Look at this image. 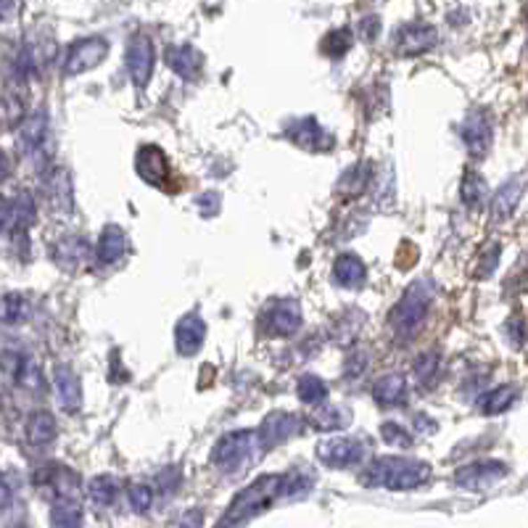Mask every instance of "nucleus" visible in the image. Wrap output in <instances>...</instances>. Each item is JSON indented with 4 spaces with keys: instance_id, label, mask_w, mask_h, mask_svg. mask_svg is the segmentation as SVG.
<instances>
[{
    "instance_id": "nucleus-31",
    "label": "nucleus",
    "mask_w": 528,
    "mask_h": 528,
    "mask_svg": "<svg viewBox=\"0 0 528 528\" xmlns=\"http://www.w3.org/2000/svg\"><path fill=\"white\" fill-rule=\"evenodd\" d=\"M24 119V95L16 93V85H11V90L0 98V122L5 127H13Z\"/></svg>"
},
{
    "instance_id": "nucleus-18",
    "label": "nucleus",
    "mask_w": 528,
    "mask_h": 528,
    "mask_svg": "<svg viewBox=\"0 0 528 528\" xmlns=\"http://www.w3.org/2000/svg\"><path fill=\"white\" fill-rule=\"evenodd\" d=\"M167 64L175 75H180L183 79H199L201 67H204V56L193 45H169L167 48Z\"/></svg>"
},
{
    "instance_id": "nucleus-32",
    "label": "nucleus",
    "mask_w": 528,
    "mask_h": 528,
    "mask_svg": "<svg viewBox=\"0 0 528 528\" xmlns=\"http://www.w3.org/2000/svg\"><path fill=\"white\" fill-rule=\"evenodd\" d=\"M117 491H119V486H117V481H114L111 475H95V478L87 483V494H90V500H93L98 508L114 505Z\"/></svg>"
},
{
    "instance_id": "nucleus-11",
    "label": "nucleus",
    "mask_w": 528,
    "mask_h": 528,
    "mask_svg": "<svg viewBox=\"0 0 528 528\" xmlns=\"http://www.w3.org/2000/svg\"><path fill=\"white\" fill-rule=\"evenodd\" d=\"M459 135H462V143L465 149L470 151V156L475 158H483L489 146H491V122L483 111H470L459 127Z\"/></svg>"
},
{
    "instance_id": "nucleus-30",
    "label": "nucleus",
    "mask_w": 528,
    "mask_h": 528,
    "mask_svg": "<svg viewBox=\"0 0 528 528\" xmlns=\"http://www.w3.org/2000/svg\"><path fill=\"white\" fill-rule=\"evenodd\" d=\"M312 483H314L312 473H306L304 467H294V470L286 473L283 481H280V497H288V500L306 497L309 489H312Z\"/></svg>"
},
{
    "instance_id": "nucleus-45",
    "label": "nucleus",
    "mask_w": 528,
    "mask_h": 528,
    "mask_svg": "<svg viewBox=\"0 0 528 528\" xmlns=\"http://www.w3.org/2000/svg\"><path fill=\"white\" fill-rule=\"evenodd\" d=\"M11 502H13V491H11L5 475L0 473V513H5V510L11 508Z\"/></svg>"
},
{
    "instance_id": "nucleus-3",
    "label": "nucleus",
    "mask_w": 528,
    "mask_h": 528,
    "mask_svg": "<svg viewBox=\"0 0 528 528\" xmlns=\"http://www.w3.org/2000/svg\"><path fill=\"white\" fill-rule=\"evenodd\" d=\"M280 481L283 475H262L254 483H248L240 494H235L220 526H240L248 524L254 516L264 513L280 497Z\"/></svg>"
},
{
    "instance_id": "nucleus-43",
    "label": "nucleus",
    "mask_w": 528,
    "mask_h": 528,
    "mask_svg": "<svg viewBox=\"0 0 528 528\" xmlns=\"http://www.w3.org/2000/svg\"><path fill=\"white\" fill-rule=\"evenodd\" d=\"M368 370V354L365 352H354L349 360H346V376L357 378Z\"/></svg>"
},
{
    "instance_id": "nucleus-46",
    "label": "nucleus",
    "mask_w": 528,
    "mask_h": 528,
    "mask_svg": "<svg viewBox=\"0 0 528 528\" xmlns=\"http://www.w3.org/2000/svg\"><path fill=\"white\" fill-rule=\"evenodd\" d=\"M199 207L204 209V215H215V209L220 207V196L207 193V196H201V199H199Z\"/></svg>"
},
{
    "instance_id": "nucleus-29",
    "label": "nucleus",
    "mask_w": 528,
    "mask_h": 528,
    "mask_svg": "<svg viewBox=\"0 0 528 528\" xmlns=\"http://www.w3.org/2000/svg\"><path fill=\"white\" fill-rule=\"evenodd\" d=\"M516 399H518V391L513 386H500V388L483 394L478 399V407H481L483 415H500V412L510 410L516 404Z\"/></svg>"
},
{
    "instance_id": "nucleus-33",
    "label": "nucleus",
    "mask_w": 528,
    "mask_h": 528,
    "mask_svg": "<svg viewBox=\"0 0 528 528\" xmlns=\"http://www.w3.org/2000/svg\"><path fill=\"white\" fill-rule=\"evenodd\" d=\"M53 526H79L82 524V510L72 497H56L53 510H51Z\"/></svg>"
},
{
    "instance_id": "nucleus-15",
    "label": "nucleus",
    "mask_w": 528,
    "mask_h": 528,
    "mask_svg": "<svg viewBox=\"0 0 528 528\" xmlns=\"http://www.w3.org/2000/svg\"><path fill=\"white\" fill-rule=\"evenodd\" d=\"M135 169L138 175L153 185V188H167V180H169V161L161 149L156 146H143L138 151V158H135Z\"/></svg>"
},
{
    "instance_id": "nucleus-34",
    "label": "nucleus",
    "mask_w": 528,
    "mask_h": 528,
    "mask_svg": "<svg viewBox=\"0 0 528 528\" xmlns=\"http://www.w3.org/2000/svg\"><path fill=\"white\" fill-rule=\"evenodd\" d=\"M296 394H299V399H302L304 404L317 407V404H322V402L328 399V386H325V380H322V378L304 376L299 378Z\"/></svg>"
},
{
    "instance_id": "nucleus-20",
    "label": "nucleus",
    "mask_w": 528,
    "mask_h": 528,
    "mask_svg": "<svg viewBox=\"0 0 528 528\" xmlns=\"http://www.w3.org/2000/svg\"><path fill=\"white\" fill-rule=\"evenodd\" d=\"M53 256H56V262H59V267H64V270H77L79 264H85L87 262V256H90V243L82 238V235H64V238H59V243L53 246Z\"/></svg>"
},
{
    "instance_id": "nucleus-35",
    "label": "nucleus",
    "mask_w": 528,
    "mask_h": 528,
    "mask_svg": "<svg viewBox=\"0 0 528 528\" xmlns=\"http://www.w3.org/2000/svg\"><path fill=\"white\" fill-rule=\"evenodd\" d=\"M320 48H322V53H325L328 59H341V56H346L349 48H352V32H349V29H330V32L322 37Z\"/></svg>"
},
{
    "instance_id": "nucleus-9",
    "label": "nucleus",
    "mask_w": 528,
    "mask_h": 528,
    "mask_svg": "<svg viewBox=\"0 0 528 528\" xmlns=\"http://www.w3.org/2000/svg\"><path fill=\"white\" fill-rule=\"evenodd\" d=\"M264 328L272 336H294L302 328V304L296 299H280L264 312Z\"/></svg>"
},
{
    "instance_id": "nucleus-22",
    "label": "nucleus",
    "mask_w": 528,
    "mask_h": 528,
    "mask_svg": "<svg viewBox=\"0 0 528 528\" xmlns=\"http://www.w3.org/2000/svg\"><path fill=\"white\" fill-rule=\"evenodd\" d=\"M524 183H526L524 175H516L510 183H505L491 196V215H494V220H508L516 212V207H518V201L524 196Z\"/></svg>"
},
{
    "instance_id": "nucleus-36",
    "label": "nucleus",
    "mask_w": 528,
    "mask_h": 528,
    "mask_svg": "<svg viewBox=\"0 0 528 528\" xmlns=\"http://www.w3.org/2000/svg\"><path fill=\"white\" fill-rule=\"evenodd\" d=\"M27 314H29V304H27V299H24L21 294H8V296H3L0 317H3L5 325H19V322L27 320Z\"/></svg>"
},
{
    "instance_id": "nucleus-28",
    "label": "nucleus",
    "mask_w": 528,
    "mask_h": 528,
    "mask_svg": "<svg viewBox=\"0 0 528 528\" xmlns=\"http://www.w3.org/2000/svg\"><path fill=\"white\" fill-rule=\"evenodd\" d=\"M462 204L467 209H483L489 204V185L478 172H467L462 177Z\"/></svg>"
},
{
    "instance_id": "nucleus-13",
    "label": "nucleus",
    "mask_w": 528,
    "mask_h": 528,
    "mask_svg": "<svg viewBox=\"0 0 528 528\" xmlns=\"http://www.w3.org/2000/svg\"><path fill=\"white\" fill-rule=\"evenodd\" d=\"M204 338H207V325L199 312L185 314L175 328V346L183 357H193L204 346Z\"/></svg>"
},
{
    "instance_id": "nucleus-39",
    "label": "nucleus",
    "mask_w": 528,
    "mask_h": 528,
    "mask_svg": "<svg viewBox=\"0 0 528 528\" xmlns=\"http://www.w3.org/2000/svg\"><path fill=\"white\" fill-rule=\"evenodd\" d=\"M380 439H383L388 447H399V450L412 447V436H410L402 426H396V423H391V420L380 426Z\"/></svg>"
},
{
    "instance_id": "nucleus-25",
    "label": "nucleus",
    "mask_w": 528,
    "mask_h": 528,
    "mask_svg": "<svg viewBox=\"0 0 528 528\" xmlns=\"http://www.w3.org/2000/svg\"><path fill=\"white\" fill-rule=\"evenodd\" d=\"M125 248H127V238H125L122 227H103V232H101V238H98V248H95L98 262H101V264H114L117 259L125 256Z\"/></svg>"
},
{
    "instance_id": "nucleus-37",
    "label": "nucleus",
    "mask_w": 528,
    "mask_h": 528,
    "mask_svg": "<svg viewBox=\"0 0 528 528\" xmlns=\"http://www.w3.org/2000/svg\"><path fill=\"white\" fill-rule=\"evenodd\" d=\"M27 362H29V357L21 354V352H16V349H3L0 352V370H3V376L11 378L13 383L19 380L21 370L27 368Z\"/></svg>"
},
{
    "instance_id": "nucleus-6",
    "label": "nucleus",
    "mask_w": 528,
    "mask_h": 528,
    "mask_svg": "<svg viewBox=\"0 0 528 528\" xmlns=\"http://www.w3.org/2000/svg\"><path fill=\"white\" fill-rule=\"evenodd\" d=\"M125 64H127V72L133 77V82L138 87H146L153 72V43L149 35H135L130 43H127V51H125Z\"/></svg>"
},
{
    "instance_id": "nucleus-1",
    "label": "nucleus",
    "mask_w": 528,
    "mask_h": 528,
    "mask_svg": "<svg viewBox=\"0 0 528 528\" xmlns=\"http://www.w3.org/2000/svg\"><path fill=\"white\" fill-rule=\"evenodd\" d=\"M431 478V465L410 457H378L365 470L362 481L373 489L412 491Z\"/></svg>"
},
{
    "instance_id": "nucleus-41",
    "label": "nucleus",
    "mask_w": 528,
    "mask_h": 528,
    "mask_svg": "<svg viewBox=\"0 0 528 528\" xmlns=\"http://www.w3.org/2000/svg\"><path fill=\"white\" fill-rule=\"evenodd\" d=\"M497 264H500V246L491 243V246L481 254V264L475 267V278L483 280L486 275H491V272L497 270Z\"/></svg>"
},
{
    "instance_id": "nucleus-2",
    "label": "nucleus",
    "mask_w": 528,
    "mask_h": 528,
    "mask_svg": "<svg viewBox=\"0 0 528 528\" xmlns=\"http://www.w3.org/2000/svg\"><path fill=\"white\" fill-rule=\"evenodd\" d=\"M434 294H436V286H434L431 278L415 280L404 291V296L396 302V306L388 314V322H391L396 338L410 341L412 336L420 333V328L426 325V314H428L431 302H434Z\"/></svg>"
},
{
    "instance_id": "nucleus-12",
    "label": "nucleus",
    "mask_w": 528,
    "mask_h": 528,
    "mask_svg": "<svg viewBox=\"0 0 528 528\" xmlns=\"http://www.w3.org/2000/svg\"><path fill=\"white\" fill-rule=\"evenodd\" d=\"M317 457L325 465L333 467H346V465H357L365 457V447L354 439H328L322 444H317Z\"/></svg>"
},
{
    "instance_id": "nucleus-40",
    "label": "nucleus",
    "mask_w": 528,
    "mask_h": 528,
    "mask_svg": "<svg viewBox=\"0 0 528 528\" xmlns=\"http://www.w3.org/2000/svg\"><path fill=\"white\" fill-rule=\"evenodd\" d=\"M127 500H130V508L135 513H149L153 505V489L146 483H133L127 489Z\"/></svg>"
},
{
    "instance_id": "nucleus-26",
    "label": "nucleus",
    "mask_w": 528,
    "mask_h": 528,
    "mask_svg": "<svg viewBox=\"0 0 528 528\" xmlns=\"http://www.w3.org/2000/svg\"><path fill=\"white\" fill-rule=\"evenodd\" d=\"M27 439L32 447H48L56 439V418L45 410H37L27 420Z\"/></svg>"
},
{
    "instance_id": "nucleus-10",
    "label": "nucleus",
    "mask_w": 528,
    "mask_h": 528,
    "mask_svg": "<svg viewBox=\"0 0 528 528\" xmlns=\"http://www.w3.org/2000/svg\"><path fill=\"white\" fill-rule=\"evenodd\" d=\"M254 439L256 434L254 431H235V434H227L223 436L217 444H215V452H212V462L230 470L232 465H240L246 459V454L251 452L254 447Z\"/></svg>"
},
{
    "instance_id": "nucleus-47",
    "label": "nucleus",
    "mask_w": 528,
    "mask_h": 528,
    "mask_svg": "<svg viewBox=\"0 0 528 528\" xmlns=\"http://www.w3.org/2000/svg\"><path fill=\"white\" fill-rule=\"evenodd\" d=\"M11 217H13L11 201H3V199H0V232H3L5 227H11Z\"/></svg>"
},
{
    "instance_id": "nucleus-14",
    "label": "nucleus",
    "mask_w": 528,
    "mask_h": 528,
    "mask_svg": "<svg viewBox=\"0 0 528 528\" xmlns=\"http://www.w3.org/2000/svg\"><path fill=\"white\" fill-rule=\"evenodd\" d=\"M288 138L304 149V151H328L333 146V138L320 127V122L314 117H306V119H299L288 127Z\"/></svg>"
},
{
    "instance_id": "nucleus-42",
    "label": "nucleus",
    "mask_w": 528,
    "mask_h": 528,
    "mask_svg": "<svg viewBox=\"0 0 528 528\" xmlns=\"http://www.w3.org/2000/svg\"><path fill=\"white\" fill-rule=\"evenodd\" d=\"M357 32H360V37H362L365 43H373L378 37V32H380V19H378V16H362V19L357 21Z\"/></svg>"
},
{
    "instance_id": "nucleus-21",
    "label": "nucleus",
    "mask_w": 528,
    "mask_h": 528,
    "mask_svg": "<svg viewBox=\"0 0 528 528\" xmlns=\"http://www.w3.org/2000/svg\"><path fill=\"white\" fill-rule=\"evenodd\" d=\"M53 388H56V396H59V402L67 412H77L82 407V386H79V378L75 376L72 368H67V365L56 368Z\"/></svg>"
},
{
    "instance_id": "nucleus-19",
    "label": "nucleus",
    "mask_w": 528,
    "mask_h": 528,
    "mask_svg": "<svg viewBox=\"0 0 528 528\" xmlns=\"http://www.w3.org/2000/svg\"><path fill=\"white\" fill-rule=\"evenodd\" d=\"M35 481L43 489L53 491V497H72L77 489V475L64 465H43L37 470Z\"/></svg>"
},
{
    "instance_id": "nucleus-16",
    "label": "nucleus",
    "mask_w": 528,
    "mask_h": 528,
    "mask_svg": "<svg viewBox=\"0 0 528 528\" xmlns=\"http://www.w3.org/2000/svg\"><path fill=\"white\" fill-rule=\"evenodd\" d=\"M45 138H48V114H45V109H37L27 119H21L16 141H19L21 153H35L43 149Z\"/></svg>"
},
{
    "instance_id": "nucleus-5",
    "label": "nucleus",
    "mask_w": 528,
    "mask_h": 528,
    "mask_svg": "<svg viewBox=\"0 0 528 528\" xmlns=\"http://www.w3.org/2000/svg\"><path fill=\"white\" fill-rule=\"evenodd\" d=\"M508 465L505 462H497V459H486V462H470V465H462L457 473H454V483L459 489H467V491H483L489 486H494L497 481H502L508 475Z\"/></svg>"
},
{
    "instance_id": "nucleus-17",
    "label": "nucleus",
    "mask_w": 528,
    "mask_h": 528,
    "mask_svg": "<svg viewBox=\"0 0 528 528\" xmlns=\"http://www.w3.org/2000/svg\"><path fill=\"white\" fill-rule=\"evenodd\" d=\"M45 188H48V199H51V207L59 217H69L72 215V207H75V199H72V180H69V172L67 169H53L45 180Z\"/></svg>"
},
{
    "instance_id": "nucleus-7",
    "label": "nucleus",
    "mask_w": 528,
    "mask_h": 528,
    "mask_svg": "<svg viewBox=\"0 0 528 528\" xmlns=\"http://www.w3.org/2000/svg\"><path fill=\"white\" fill-rule=\"evenodd\" d=\"M439 35L431 24H407L399 27L394 35V45L399 56H420L436 45Z\"/></svg>"
},
{
    "instance_id": "nucleus-44",
    "label": "nucleus",
    "mask_w": 528,
    "mask_h": 528,
    "mask_svg": "<svg viewBox=\"0 0 528 528\" xmlns=\"http://www.w3.org/2000/svg\"><path fill=\"white\" fill-rule=\"evenodd\" d=\"M508 336H510V341L521 349L524 346V338H526V333H524V320L521 317H513L510 322H508Z\"/></svg>"
},
{
    "instance_id": "nucleus-49",
    "label": "nucleus",
    "mask_w": 528,
    "mask_h": 528,
    "mask_svg": "<svg viewBox=\"0 0 528 528\" xmlns=\"http://www.w3.org/2000/svg\"><path fill=\"white\" fill-rule=\"evenodd\" d=\"M8 172H11V161H8V156L0 151V183L8 177Z\"/></svg>"
},
{
    "instance_id": "nucleus-24",
    "label": "nucleus",
    "mask_w": 528,
    "mask_h": 528,
    "mask_svg": "<svg viewBox=\"0 0 528 528\" xmlns=\"http://www.w3.org/2000/svg\"><path fill=\"white\" fill-rule=\"evenodd\" d=\"M365 275H368V270H365L362 259L354 254H341L333 264V280L341 288H360L365 283Z\"/></svg>"
},
{
    "instance_id": "nucleus-8",
    "label": "nucleus",
    "mask_w": 528,
    "mask_h": 528,
    "mask_svg": "<svg viewBox=\"0 0 528 528\" xmlns=\"http://www.w3.org/2000/svg\"><path fill=\"white\" fill-rule=\"evenodd\" d=\"M302 431V420L291 412H272L262 420L259 431H256V439L262 447H278L283 442H288L291 436H296Z\"/></svg>"
},
{
    "instance_id": "nucleus-23",
    "label": "nucleus",
    "mask_w": 528,
    "mask_h": 528,
    "mask_svg": "<svg viewBox=\"0 0 528 528\" xmlns=\"http://www.w3.org/2000/svg\"><path fill=\"white\" fill-rule=\"evenodd\" d=\"M373 399L380 407H399L407 399V378L402 373L378 378L373 383Z\"/></svg>"
},
{
    "instance_id": "nucleus-4",
    "label": "nucleus",
    "mask_w": 528,
    "mask_h": 528,
    "mask_svg": "<svg viewBox=\"0 0 528 528\" xmlns=\"http://www.w3.org/2000/svg\"><path fill=\"white\" fill-rule=\"evenodd\" d=\"M109 56V43L103 37H85L72 43L64 59V75L77 77L87 69H95Z\"/></svg>"
},
{
    "instance_id": "nucleus-27",
    "label": "nucleus",
    "mask_w": 528,
    "mask_h": 528,
    "mask_svg": "<svg viewBox=\"0 0 528 528\" xmlns=\"http://www.w3.org/2000/svg\"><path fill=\"white\" fill-rule=\"evenodd\" d=\"M320 410L312 415L314 428L320 431H341L352 423V410L349 407H338V404H317Z\"/></svg>"
},
{
    "instance_id": "nucleus-48",
    "label": "nucleus",
    "mask_w": 528,
    "mask_h": 528,
    "mask_svg": "<svg viewBox=\"0 0 528 528\" xmlns=\"http://www.w3.org/2000/svg\"><path fill=\"white\" fill-rule=\"evenodd\" d=\"M16 8V0H0V21H5Z\"/></svg>"
},
{
    "instance_id": "nucleus-38",
    "label": "nucleus",
    "mask_w": 528,
    "mask_h": 528,
    "mask_svg": "<svg viewBox=\"0 0 528 528\" xmlns=\"http://www.w3.org/2000/svg\"><path fill=\"white\" fill-rule=\"evenodd\" d=\"M439 368H442V354L439 352H426L415 362V378L426 386V383H431L436 378Z\"/></svg>"
}]
</instances>
